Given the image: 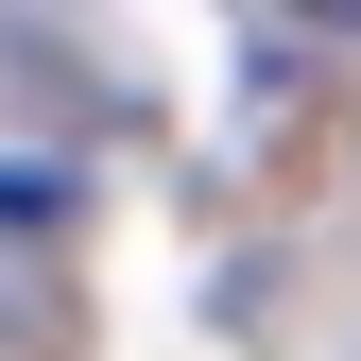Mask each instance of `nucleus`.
I'll return each instance as SVG.
<instances>
[]
</instances>
